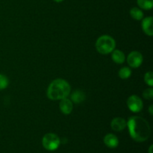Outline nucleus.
Listing matches in <instances>:
<instances>
[{
  "mask_svg": "<svg viewBox=\"0 0 153 153\" xmlns=\"http://www.w3.org/2000/svg\"><path fill=\"white\" fill-rule=\"evenodd\" d=\"M128 132L134 140L144 142L151 134L150 126L146 120L140 117H131L127 122Z\"/></svg>",
  "mask_w": 153,
  "mask_h": 153,
  "instance_id": "obj_1",
  "label": "nucleus"
},
{
  "mask_svg": "<svg viewBox=\"0 0 153 153\" xmlns=\"http://www.w3.org/2000/svg\"><path fill=\"white\" fill-rule=\"evenodd\" d=\"M70 93V86L67 81L58 79L52 82L47 90L48 98L52 100H59L67 98Z\"/></svg>",
  "mask_w": 153,
  "mask_h": 153,
  "instance_id": "obj_2",
  "label": "nucleus"
},
{
  "mask_svg": "<svg viewBox=\"0 0 153 153\" xmlns=\"http://www.w3.org/2000/svg\"><path fill=\"white\" fill-rule=\"evenodd\" d=\"M116 43L114 38L108 35H103L99 37L96 43V48L100 53L107 55L114 49Z\"/></svg>",
  "mask_w": 153,
  "mask_h": 153,
  "instance_id": "obj_3",
  "label": "nucleus"
},
{
  "mask_svg": "<svg viewBox=\"0 0 153 153\" xmlns=\"http://www.w3.org/2000/svg\"><path fill=\"white\" fill-rule=\"evenodd\" d=\"M43 147L49 151H54L58 149L61 143L60 138L53 133H48L45 134L42 140Z\"/></svg>",
  "mask_w": 153,
  "mask_h": 153,
  "instance_id": "obj_4",
  "label": "nucleus"
},
{
  "mask_svg": "<svg viewBox=\"0 0 153 153\" xmlns=\"http://www.w3.org/2000/svg\"><path fill=\"white\" fill-rule=\"evenodd\" d=\"M127 105L131 111L134 113H138L143 108V102L140 97L132 95L127 100Z\"/></svg>",
  "mask_w": 153,
  "mask_h": 153,
  "instance_id": "obj_5",
  "label": "nucleus"
},
{
  "mask_svg": "<svg viewBox=\"0 0 153 153\" xmlns=\"http://www.w3.org/2000/svg\"><path fill=\"white\" fill-rule=\"evenodd\" d=\"M127 62L131 67L137 68L143 63V55L137 51H133L128 55Z\"/></svg>",
  "mask_w": 153,
  "mask_h": 153,
  "instance_id": "obj_6",
  "label": "nucleus"
},
{
  "mask_svg": "<svg viewBox=\"0 0 153 153\" xmlns=\"http://www.w3.org/2000/svg\"><path fill=\"white\" fill-rule=\"evenodd\" d=\"M127 123L121 117H115L111 123V127L115 131H121L126 127Z\"/></svg>",
  "mask_w": 153,
  "mask_h": 153,
  "instance_id": "obj_7",
  "label": "nucleus"
},
{
  "mask_svg": "<svg viewBox=\"0 0 153 153\" xmlns=\"http://www.w3.org/2000/svg\"><path fill=\"white\" fill-rule=\"evenodd\" d=\"M103 141H104V143L108 146V147L111 148V149L117 147L118 145H119V140H118L117 137L113 134H106L104 137Z\"/></svg>",
  "mask_w": 153,
  "mask_h": 153,
  "instance_id": "obj_8",
  "label": "nucleus"
},
{
  "mask_svg": "<svg viewBox=\"0 0 153 153\" xmlns=\"http://www.w3.org/2000/svg\"><path fill=\"white\" fill-rule=\"evenodd\" d=\"M59 106L61 112H62L63 114H70L73 108L72 101L67 98H64L61 100Z\"/></svg>",
  "mask_w": 153,
  "mask_h": 153,
  "instance_id": "obj_9",
  "label": "nucleus"
},
{
  "mask_svg": "<svg viewBox=\"0 0 153 153\" xmlns=\"http://www.w3.org/2000/svg\"><path fill=\"white\" fill-rule=\"evenodd\" d=\"M153 19L152 16H149L143 19L142 22V28L145 34L149 36L153 35V28H152Z\"/></svg>",
  "mask_w": 153,
  "mask_h": 153,
  "instance_id": "obj_10",
  "label": "nucleus"
},
{
  "mask_svg": "<svg viewBox=\"0 0 153 153\" xmlns=\"http://www.w3.org/2000/svg\"><path fill=\"white\" fill-rule=\"evenodd\" d=\"M112 60L114 61L117 64H121L125 61V55L123 54V52L120 50H114L112 52L111 55Z\"/></svg>",
  "mask_w": 153,
  "mask_h": 153,
  "instance_id": "obj_11",
  "label": "nucleus"
},
{
  "mask_svg": "<svg viewBox=\"0 0 153 153\" xmlns=\"http://www.w3.org/2000/svg\"><path fill=\"white\" fill-rule=\"evenodd\" d=\"M85 100V93L81 91H76L72 94L71 100L74 103L79 104L83 102Z\"/></svg>",
  "mask_w": 153,
  "mask_h": 153,
  "instance_id": "obj_12",
  "label": "nucleus"
},
{
  "mask_svg": "<svg viewBox=\"0 0 153 153\" xmlns=\"http://www.w3.org/2000/svg\"><path fill=\"white\" fill-rule=\"evenodd\" d=\"M130 15L133 19H136V20H140L143 17V11L137 7H132L130 10Z\"/></svg>",
  "mask_w": 153,
  "mask_h": 153,
  "instance_id": "obj_13",
  "label": "nucleus"
},
{
  "mask_svg": "<svg viewBox=\"0 0 153 153\" xmlns=\"http://www.w3.org/2000/svg\"><path fill=\"white\" fill-rule=\"evenodd\" d=\"M137 4L143 10H150L153 7V0H137Z\"/></svg>",
  "mask_w": 153,
  "mask_h": 153,
  "instance_id": "obj_14",
  "label": "nucleus"
},
{
  "mask_svg": "<svg viewBox=\"0 0 153 153\" xmlns=\"http://www.w3.org/2000/svg\"><path fill=\"white\" fill-rule=\"evenodd\" d=\"M131 70L128 67H123L119 71V76L122 79H126L131 76Z\"/></svg>",
  "mask_w": 153,
  "mask_h": 153,
  "instance_id": "obj_15",
  "label": "nucleus"
},
{
  "mask_svg": "<svg viewBox=\"0 0 153 153\" xmlns=\"http://www.w3.org/2000/svg\"><path fill=\"white\" fill-rule=\"evenodd\" d=\"M9 81L8 79L5 76L0 74V90H4L8 86Z\"/></svg>",
  "mask_w": 153,
  "mask_h": 153,
  "instance_id": "obj_16",
  "label": "nucleus"
},
{
  "mask_svg": "<svg viewBox=\"0 0 153 153\" xmlns=\"http://www.w3.org/2000/svg\"><path fill=\"white\" fill-rule=\"evenodd\" d=\"M145 82L149 86L152 87L153 85V73L152 72H148L145 74L144 76Z\"/></svg>",
  "mask_w": 153,
  "mask_h": 153,
  "instance_id": "obj_17",
  "label": "nucleus"
},
{
  "mask_svg": "<svg viewBox=\"0 0 153 153\" xmlns=\"http://www.w3.org/2000/svg\"><path fill=\"white\" fill-rule=\"evenodd\" d=\"M143 97L146 100H152L153 98V90L152 88H148L145 90L143 93Z\"/></svg>",
  "mask_w": 153,
  "mask_h": 153,
  "instance_id": "obj_18",
  "label": "nucleus"
},
{
  "mask_svg": "<svg viewBox=\"0 0 153 153\" xmlns=\"http://www.w3.org/2000/svg\"><path fill=\"white\" fill-rule=\"evenodd\" d=\"M152 108H153V106H152V105H150V106H149V113H150V114H151V115H152V114H153V110H152Z\"/></svg>",
  "mask_w": 153,
  "mask_h": 153,
  "instance_id": "obj_19",
  "label": "nucleus"
},
{
  "mask_svg": "<svg viewBox=\"0 0 153 153\" xmlns=\"http://www.w3.org/2000/svg\"><path fill=\"white\" fill-rule=\"evenodd\" d=\"M152 145H151L150 147H149V153H152Z\"/></svg>",
  "mask_w": 153,
  "mask_h": 153,
  "instance_id": "obj_20",
  "label": "nucleus"
},
{
  "mask_svg": "<svg viewBox=\"0 0 153 153\" xmlns=\"http://www.w3.org/2000/svg\"><path fill=\"white\" fill-rule=\"evenodd\" d=\"M54 1H55V2H61V1H63L64 0H54Z\"/></svg>",
  "mask_w": 153,
  "mask_h": 153,
  "instance_id": "obj_21",
  "label": "nucleus"
}]
</instances>
